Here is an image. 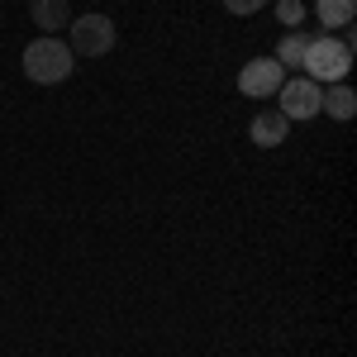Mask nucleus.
<instances>
[{
    "label": "nucleus",
    "mask_w": 357,
    "mask_h": 357,
    "mask_svg": "<svg viewBox=\"0 0 357 357\" xmlns=\"http://www.w3.org/2000/svg\"><path fill=\"white\" fill-rule=\"evenodd\" d=\"M353 33H343V38H310V48H305V77L314 86H333V82H343L348 72H353Z\"/></svg>",
    "instance_id": "f257e3e1"
},
{
    "label": "nucleus",
    "mask_w": 357,
    "mask_h": 357,
    "mask_svg": "<svg viewBox=\"0 0 357 357\" xmlns=\"http://www.w3.org/2000/svg\"><path fill=\"white\" fill-rule=\"evenodd\" d=\"M72 72H77V53H72L57 33H43V38H33L24 48V77L29 82L57 86V82H67Z\"/></svg>",
    "instance_id": "f03ea898"
},
{
    "label": "nucleus",
    "mask_w": 357,
    "mask_h": 357,
    "mask_svg": "<svg viewBox=\"0 0 357 357\" xmlns=\"http://www.w3.org/2000/svg\"><path fill=\"white\" fill-rule=\"evenodd\" d=\"M72 53H82V57H105L114 48V20L110 15H82V20H72Z\"/></svg>",
    "instance_id": "7ed1b4c3"
},
{
    "label": "nucleus",
    "mask_w": 357,
    "mask_h": 357,
    "mask_svg": "<svg viewBox=\"0 0 357 357\" xmlns=\"http://www.w3.org/2000/svg\"><path fill=\"white\" fill-rule=\"evenodd\" d=\"M319 100H324V86H314L310 77H286L281 91H276V110L286 119H314Z\"/></svg>",
    "instance_id": "20e7f679"
},
{
    "label": "nucleus",
    "mask_w": 357,
    "mask_h": 357,
    "mask_svg": "<svg viewBox=\"0 0 357 357\" xmlns=\"http://www.w3.org/2000/svg\"><path fill=\"white\" fill-rule=\"evenodd\" d=\"M281 82H286V67H281L276 57H252V62H243V72H238V91H243V96H252V100L276 96V91H281Z\"/></svg>",
    "instance_id": "39448f33"
},
{
    "label": "nucleus",
    "mask_w": 357,
    "mask_h": 357,
    "mask_svg": "<svg viewBox=\"0 0 357 357\" xmlns=\"http://www.w3.org/2000/svg\"><path fill=\"white\" fill-rule=\"evenodd\" d=\"M286 134H291V119L276 110H257L252 114V124H248V138L257 143V148H276V143H286Z\"/></svg>",
    "instance_id": "423d86ee"
},
{
    "label": "nucleus",
    "mask_w": 357,
    "mask_h": 357,
    "mask_svg": "<svg viewBox=\"0 0 357 357\" xmlns=\"http://www.w3.org/2000/svg\"><path fill=\"white\" fill-rule=\"evenodd\" d=\"M29 15L43 33H57V29L72 24V5L67 0H29Z\"/></svg>",
    "instance_id": "0eeeda50"
},
{
    "label": "nucleus",
    "mask_w": 357,
    "mask_h": 357,
    "mask_svg": "<svg viewBox=\"0 0 357 357\" xmlns=\"http://www.w3.org/2000/svg\"><path fill=\"white\" fill-rule=\"evenodd\" d=\"M319 114H329V119H353L357 114V96L348 82H333L324 91V100H319Z\"/></svg>",
    "instance_id": "6e6552de"
},
{
    "label": "nucleus",
    "mask_w": 357,
    "mask_h": 357,
    "mask_svg": "<svg viewBox=\"0 0 357 357\" xmlns=\"http://www.w3.org/2000/svg\"><path fill=\"white\" fill-rule=\"evenodd\" d=\"M314 15L324 29H348L357 20V0H314Z\"/></svg>",
    "instance_id": "1a4fd4ad"
},
{
    "label": "nucleus",
    "mask_w": 357,
    "mask_h": 357,
    "mask_svg": "<svg viewBox=\"0 0 357 357\" xmlns=\"http://www.w3.org/2000/svg\"><path fill=\"white\" fill-rule=\"evenodd\" d=\"M305 48H310V33H301V29H291V33H286V38H281V43H276V62H281V67H301L305 62Z\"/></svg>",
    "instance_id": "9d476101"
},
{
    "label": "nucleus",
    "mask_w": 357,
    "mask_h": 357,
    "mask_svg": "<svg viewBox=\"0 0 357 357\" xmlns=\"http://www.w3.org/2000/svg\"><path fill=\"white\" fill-rule=\"evenodd\" d=\"M276 20L286 29H296L305 20V0H276Z\"/></svg>",
    "instance_id": "9b49d317"
},
{
    "label": "nucleus",
    "mask_w": 357,
    "mask_h": 357,
    "mask_svg": "<svg viewBox=\"0 0 357 357\" xmlns=\"http://www.w3.org/2000/svg\"><path fill=\"white\" fill-rule=\"evenodd\" d=\"M262 5H267V0H224V10H229V15H257V10H262Z\"/></svg>",
    "instance_id": "f8f14e48"
}]
</instances>
